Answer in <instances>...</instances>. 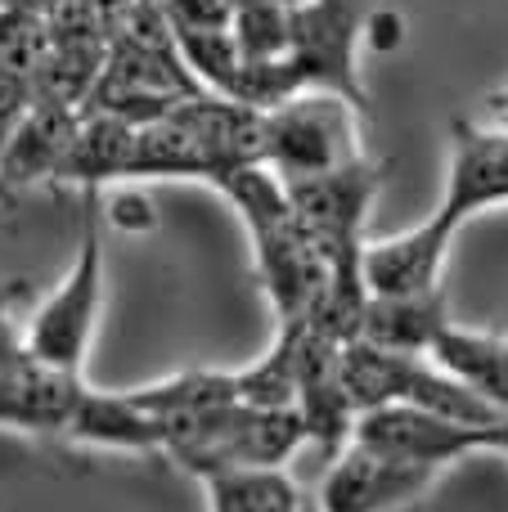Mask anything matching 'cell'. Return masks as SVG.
Returning a JSON list of instances; mask_svg holds the SVG:
<instances>
[{"label": "cell", "mask_w": 508, "mask_h": 512, "mask_svg": "<svg viewBox=\"0 0 508 512\" xmlns=\"http://www.w3.org/2000/svg\"><path fill=\"white\" fill-rule=\"evenodd\" d=\"M446 292H401V297H387V292H369L365 310H360V333L365 342L387 346V351H414L428 355L432 337L446 328Z\"/></svg>", "instance_id": "cell-12"}, {"label": "cell", "mask_w": 508, "mask_h": 512, "mask_svg": "<svg viewBox=\"0 0 508 512\" xmlns=\"http://www.w3.org/2000/svg\"><path fill=\"white\" fill-rule=\"evenodd\" d=\"M486 108H491V113H495V122H500V126H508V86H500V90H495V95L486 99Z\"/></svg>", "instance_id": "cell-20"}, {"label": "cell", "mask_w": 508, "mask_h": 512, "mask_svg": "<svg viewBox=\"0 0 508 512\" xmlns=\"http://www.w3.org/2000/svg\"><path fill=\"white\" fill-rule=\"evenodd\" d=\"M374 14V0H302L293 5V41L279 63L239 68V86L230 99L252 108H270L297 90H338L351 104H365V90L356 81V45Z\"/></svg>", "instance_id": "cell-2"}, {"label": "cell", "mask_w": 508, "mask_h": 512, "mask_svg": "<svg viewBox=\"0 0 508 512\" xmlns=\"http://www.w3.org/2000/svg\"><path fill=\"white\" fill-rule=\"evenodd\" d=\"M365 41L374 45V50L392 54L396 45L405 41V18L387 5H374V14H369V23H365Z\"/></svg>", "instance_id": "cell-19"}, {"label": "cell", "mask_w": 508, "mask_h": 512, "mask_svg": "<svg viewBox=\"0 0 508 512\" xmlns=\"http://www.w3.org/2000/svg\"><path fill=\"white\" fill-rule=\"evenodd\" d=\"M234 5H248V0H234ZM270 5H302V0H270Z\"/></svg>", "instance_id": "cell-22"}, {"label": "cell", "mask_w": 508, "mask_h": 512, "mask_svg": "<svg viewBox=\"0 0 508 512\" xmlns=\"http://www.w3.org/2000/svg\"><path fill=\"white\" fill-rule=\"evenodd\" d=\"M387 180V162L365 158L347 162V167L320 171V176L284 180L288 203H293L297 221L311 230L320 252L329 256V270H356L365 256V221L374 207L378 189Z\"/></svg>", "instance_id": "cell-5"}, {"label": "cell", "mask_w": 508, "mask_h": 512, "mask_svg": "<svg viewBox=\"0 0 508 512\" xmlns=\"http://www.w3.org/2000/svg\"><path fill=\"white\" fill-rule=\"evenodd\" d=\"M491 207H508V126H477L459 117L450 126L446 198L428 225L455 243V234Z\"/></svg>", "instance_id": "cell-7"}, {"label": "cell", "mask_w": 508, "mask_h": 512, "mask_svg": "<svg viewBox=\"0 0 508 512\" xmlns=\"http://www.w3.org/2000/svg\"><path fill=\"white\" fill-rule=\"evenodd\" d=\"M108 221L117 225V230H153L158 225V216H153V203L144 194H135V189H126V194H117L113 203H108Z\"/></svg>", "instance_id": "cell-18"}, {"label": "cell", "mask_w": 508, "mask_h": 512, "mask_svg": "<svg viewBox=\"0 0 508 512\" xmlns=\"http://www.w3.org/2000/svg\"><path fill=\"white\" fill-rule=\"evenodd\" d=\"M437 481V472L387 459L369 445L347 441L333 468L324 472L315 508L320 512H396Z\"/></svg>", "instance_id": "cell-8"}, {"label": "cell", "mask_w": 508, "mask_h": 512, "mask_svg": "<svg viewBox=\"0 0 508 512\" xmlns=\"http://www.w3.org/2000/svg\"><path fill=\"white\" fill-rule=\"evenodd\" d=\"M81 108L54 104V99H32V108L23 113V122L14 126V135L0 149V203L14 194H23L27 185L54 180L63 167L72 135H77Z\"/></svg>", "instance_id": "cell-9"}, {"label": "cell", "mask_w": 508, "mask_h": 512, "mask_svg": "<svg viewBox=\"0 0 508 512\" xmlns=\"http://www.w3.org/2000/svg\"><path fill=\"white\" fill-rule=\"evenodd\" d=\"M216 189L230 198V207L248 225L252 252H257V279L275 306V319L279 324L306 319L320 292L329 288V256L320 252L311 230L297 221L284 180L261 162H248V167L225 171Z\"/></svg>", "instance_id": "cell-1"}, {"label": "cell", "mask_w": 508, "mask_h": 512, "mask_svg": "<svg viewBox=\"0 0 508 512\" xmlns=\"http://www.w3.org/2000/svg\"><path fill=\"white\" fill-rule=\"evenodd\" d=\"M131 405H140L149 418H158V427L185 423V418H198L207 409L234 405L239 396V373H221V369H189L176 373V378L149 382V387L126 391Z\"/></svg>", "instance_id": "cell-14"}, {"label": "cell", "mask_w": 508, "mask_h": 512, "mask_svg": "<svg viewBox=\"0 0 508 512\" xmlns=\"http://www.w3.org/2000/svg\"><path fill=\"white\" fill-rule=\"evenodd\" d=\"M63 436L81 445H104V450H131V454H162V427L149 418L131 396H104V391L81 387L77 405L68 414Z\"/></svg>", "instance_id": "cell-13"}, {"label": "cell", "mask_w": 508, "mask_h": 512, "mask_svg": "<svg viewBox=\"0 0 508 512\" xmlns=\"http://www.w3.org/2000/svg\"><path fill=\"white\" fill-rule=\"evenodd\" d=\"M360 113L338 90H297L261 108V167L279 180H302L365 158Z\"/></svg>", "instance_id": "cell-3"}, {"label": "cell", "mask_w": 508, "mask_h": 512, "mask_svg": "<svg viewBox=\"0 0 508 512\" xmlns=\"http://www.w3.org/2000/svg\"><path fill=\"white\" fill-rule=\"evenodd\" d=\"M198 481L207 512H302V490L284 468H221Z\"/></svg>", "instance_id": "cell-15"}, {"label": "cell", "mask_w": 508, "mask_h": 512, "mask_svg": "<svg viewBox=\"0 0 508 512\" xmlns=\"http://www.w3.org/2000/svg\"><path fill=\"white\" fill-rule=\"evenodd\" d=\"M171 32H207V27H230L234 0H158Z\"/></svg>", "instance_id": "cell-17"}, {"label": "cell", "mask_w": 508, "mask_h": 512, "mask_svg": "<svg viewBox=\"0 0 508 512\" xmlns=\"http://www.w3.org/2000/svg\"><path fill=\"white\" fill-rule=\"evenodd\" d=\"M446 252H450V239L423 221V225H414V230L396 234V239L365 243L360 265H365L369 292L401 297V292L441 288V265H446Z\"/></svg>", "instance_id": "cell-10"}, {"label": "cell", "mask_w": 508, "mask_h": 512, "mask_svg": "<svg viewBox=\"0 0 508 512\" xmlns=\"http://www.w3.org/2000/svg\"><path fill=\"white\" fill-rule=\"evenodd\" d=\"M293 5H270V0H248L234 5L230 36L239 45L243 68H261V63H279L293 41V23H288Z\"/></svg>", "instance_id": "cell-16"}, {"label": "cell", "mask_w": 508, "mask_h": 512, "mask_svg": "<svg viewBox=\"0 0 508 512\" xmlns=\"http://www.w3.org/2000/svg\"><path fill=\"white\" fill-rule=\"evenodd\" d=\"M432 364L459 378L468 391L486 400V405L508 414V337L504 333H482V328H459L446 319L428 346Z\"/></svg>", "instance_id": "cell-11"}, {"label": "cell", "mask_w": 508, "mask_h": 512, "mask_svg": "<svg viewBox=\"0 0 508 512\" xmlns=\"http://www.w3.org/2000/svg\"><path fill=\"white\" fill-rule=\"evenodd\" d=\"M491 450H495V454H508V414L491 427Z\"/></svg>", "instance_id": "cell-21"}, {"label": "cell", "mask_w": 508, "mask_h": 512, "mask_svg": "<svg viewBox=\"0 0 508 512\" xmlns=\"http://www.w3.org/2000/svg\"><path fill=\"white\" fill-rule=\"evenodd\" d=\"M86 198V216H81V243L77 261H72L68 279L50 292L41 310L32 315L27 328V355L50 369L81 373L95 337L99 301H104V239H99V189H81Z\"/></svg>", "instance_id": "cell-4"}, {"label": "cell", "mask_w": 508, "mask_h": 512, "mask_svg": "<svg viewBox=\"0 0 508 512\" xmlns=\"http://www.w3.org/2000/svg\"><path fill=\"white\" fill-rule=\"evenodd\" d=\"M347 441L369 445V450L387 454V459L414 463V468L441 472L477 450H491V427L455 423V418H441L419 405H378V409H360Z\"/></svg>", "instance_id": "cell-6"}]
</instances>
